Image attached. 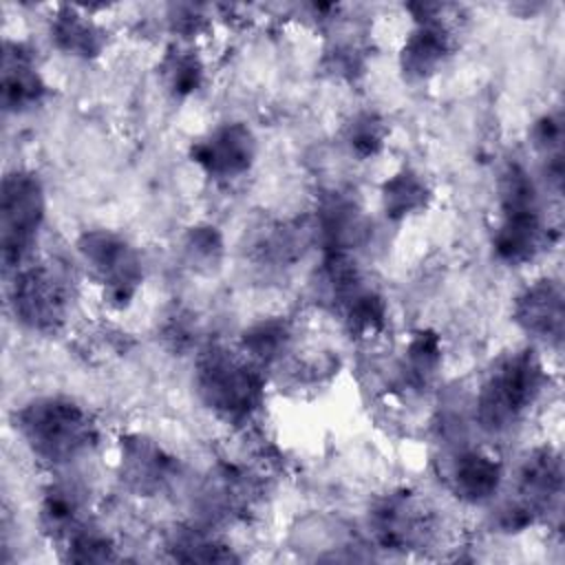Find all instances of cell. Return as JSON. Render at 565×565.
Instances as JSON below:
<instances>
[{"label":"cell","mask_w":565,"mask_h":565,"mask_svg":"<svg viewBox=\"0 0 565 565\" xmlns=\"http://www.w3.org/2000/svg\"><path fill=\"white\" fill-rule=\"evenodd\" d=\"M64 547V558L73 561V563H106V561H117L115 554V543L102 534L97 527H93V523H88L86 527H82L79 532H75L66 543H62Z\"/></svg>","instance_id":"cell-25"},{"label":"cell","mask_w":565,"mask_h":565,"mask_svg":"<svg viewBox=\"0 0 565 565\" xmlns=\"http://www.w3.org/2000/svg\"><path fill=\"white\" fill-rule=\"evenodd\" d=\"M545 371L534 351L503 355L486 375L475 402L479 426L492 435L512 430L541 397Z\"/></svg>","instance_id":"cell-3"},{"label":"cell","mask_w":565,"mask_h":565,"mask_svg":"<svg viewBox=\"0 0 565 565\" xmlns=\"http://www.w3.org/2000/svg\"><path fill=\"white\" fill-rule=\"evenodd\" d=\"M88 523V501L82 488L68 481L44 488L38 505V525L46 539L66 543Z\"/></svg>","instance_id":"cell-14"},{"label":"cell","mask_w":565,"mask_h":565,"mask_svg":"<svg viewBox=\"0 0 565 565\" xmlns=\"http://www.w3.org/2000/svg\"><path fill=\"white\" fill-rule=\"evenodd\" d=\"M174 459L150 437L128 435L119 448V479L137 497L159 494L174 477Z\"/></svg>","instance_id":"cell-11"},{"label":"cell","mask_w":565,"mask_h":565,"mask_svg":"<svg viewBox=\"0 0 565 565\" xmlns=\"http://www.w3.org/2000/svg\"><path fill=\"white\" fill-rule=\"evenodd\" d=\"M68 285L62 271L49 263H26L13 271L9 307L29 331L55 333L68 313Z\"/></svg>","instance_id":"cell-6"},{"label":"cell","mask_w":565,"mask_h":565,"mask_svg":"<svg viewBox=\"0 0 565 565\" xmlns=\"http://www.w3.org/2000/svg\"><path fill=\"white\" fill-rule=\"evenodd\" d=\"M503 466L483 450L459 452L448 468V486L466 503H488L501 488Z\"/></svg>","instance_id":"cell-15"},{"label":"cell","mask_w":565,"mask_h":565,"mask_svg":"<svg viewBox=\"0 0 565 565\" xmlns=\"http://www.w3.org/2000/svg\"><path fill=\"white\" fill-rule=\"evenodd\" d=\"M371 532L384 550H417L430 534V514L413 492H393L375 503L369 516Z\"/></svg>","instance_id":"cell-8"},{"label":"cell","mask_w":565,"mask_h":565,"mask_svg":"<svg viewBox=\"0 0 565 565\" xmlns=\"http://www.w3.org/2000/svg\"><path fill=\"white\" fill-rule=\"evenodd\" d=\"M441 364V340L435 331H417L406 347L404 375L411 384L422 386L437 373Z\"/></svg>","instance_id":"cell-23"},{"label":"cell","mask_w":565,"mask_h":565,"mask_svg":"<svg viewBox=\"0 0 565 565\" xmlns=\"http://www.w3.org/2000/svg\"><path fill=\"white\" fill-rule=\"evenodd\" d=\"M386 124L377 113H360L347 126V143L362 159L375 157L386 141Z\"/></svg>","instance_id":"cell-26"},{"label":"cell","mask_w":565,"mask_h":565,"mask_svg":"<svg viewBox=\"0 0 565 565\" xmlns=\"http://www.w3.org/2000/svg\"><path fill=\"white\" fill-rule=\"evenodd\" d=\"M318 230L327 252L351 254L353 245L360 243L366 227L358 205L351 199L338 194L322 203L318 212Z\"/></svg>","instance_id":"cell-18"},{"label":"cell","mask_w":565,"mask_h":565,"mask_svg":"<svg viewBox=\"0 0 565 565\" xmlns=\"http://www.w3.org/2000/svg\"><path fill=\"white\" fill-rule=\"evenodd\" d=\"M170 552L177 561L185 563H227L236 561V554L221 543L216 536L205 534L201 530H185L174 536L170 543Z\"/></svg>","instance_id":"cell-24"},{"label":"cell","mask_w":565,"mask_h":565,"mask_svg":"<svg viewBox=\"0 0 565 565\" xmlns=\"http://www.w3.org/2000/svg\"><path fill=\"white\" fill-rule=\"evenodd\" d=\"M547 243V227L543 223L541 203L499 207V223L492 234L494 256L505 265H525Z\"/></svg>","instance_id":"cell-10"},{"label":"cell","mask_w":565,"mask_h":565,"mask_svg":"<svg viewBox=\"0 0 565 565\" xmlns=\"http://www.w3.org/2000/svg\"><path fill=\"white\" fill-rule=\"evenodd\" d=\"M561 492V461L550 450L532 452L519 470V497L514 503L532 519L550 508Z\"/></svg>","instance_id":"cell-17"},{"label":"cell","mask_w":565,"mask_h":565,"mask_svg":"<svg viewBox=\"0 0 565 565\" xmlns=\"http://www.w3.org/2000/svg\"><path fill=\"white\" fill-rule=\"evenodd\" d=\"M419 13L417 24L406 35L399 51V68L408 82H424L433 77L452 55L455 40L450 26L439 18V4H413Z\"/></svg>","instance_id":"cell-7"},{"label":"cell","mask_w":565,"mask_h":565,"mask_svg":"<svg viewBox=\"0 0 565 565\" xmlns=\"http://www.w3.org/2000/svg\"><path fill=\"white\" fill-rule=\"evenodd\" d=\"M49 86L35 64L33 51L13 40H4L0 71V102L7 113H24L46 97Z\"/></svg>","instance_id":"cell-12"},{"label":"cell","mask_w":565,"mask_h":565,"mask_svg":"<svg viewBox=\"0 0 565 565\" xmlns=\"http://www.w3.org/2000/svg\"><path fill=\"white\" fill-rule=\"evenodd\" d=\"M185 258L196 269H212L221 263L223 238L212 225H194L183 241Z\"/></svg>","instance_id":"cell-27"},{"label":"cell","mask_w":565,"mask_h":565,"mask_svg":"<svg viewBox=\"0 0 565 565\" xmlns=\"http://www.w3.org/2000/svg\"><path fill=\"white\" fill-rule=\"evenodd\" d=\"M338 307L344 313L349 333L355 338L380 335L386 327V302L375 289L360 285Z\"/></svg>","instance_id":"cell-21"},{"label":"cell","mask_w":565,"mask_h":565,"mask_svg":"<svg viewBox=\"0 0 565 565\" xmlns=\"http://www.w3.org/2000/svg\"><path fill=\"white\" fill-rule=\"evenodd\" d=\"M190 159L207 177L236 179L254 166L256 137L247 124L225 121L192 143Z\"/></svg>","instance_id":"cell-9"},{"label":"cell","mask_w":565,"mask_h":565,"mask_svg":"<svg viewBox=\"0 0 565 565\" xmlns=\"http://www.w3.org/2000/svg\"><path fill=\"white\" fill-rule=\"evenodd\" d=\"M263 369L245 353L223 347L201 351L194 371V386L205 408L227 424H247L265 402Z\"/></svg>","instance_id":"cell-2"},{"label":"cell","mask_w":565,"mask_h":565,"mask_svg":"<svg viewBox=\"0 0 565 565\" xmlns=\"http://www.w3.org/2000/svg\"><path fill=\"white\" fill-rule=\"evenodd\" d=\"M430 201V188L424 177L411 168L391 174L382 183V207L388 218L402 221L422 212Z\"/></svg>","instance_id":"cell-19"},{"label":"cell","mask_w":565,"mask_h":565,"mask_svg":"<svg viewBox=\"0 0 565 565\" xmlns=\"http://www.w3.org/2000/svg\"><path fill=\"white\" fill-rule=\"evenodd\" d=\"M13 426L31 455L49 466H64L88 455L99 435L93 415L62 395L29 399L15 411Z\"/></svg>","instance_id":"cell-1"},{"label":"cell","mask_w":565,"mask_h":565,"mask_svg":"<svg viewBox=\"0 0 565 565\" xmlns=\"http://www.w3.org/2000/svg\"><path fill=\"white\" fill-rule=\"evenodd\" d=\"M514 322L530 335L547 342L563 338V289L556 280H536L525 287L512 309Z\"/></svg>","instance_id":"cell-13"},{"label":"cell","mask_w":565,"mask_h":565,"mask_svg":"<svg viewBox=\"0 0 565 565\" xmlns=\"http://www.w3.org/2000/svg\"><path fill=\"white\" fill-rule=\"evenodd\" d=\"M177 11V18H170L172 24H174V31L183 33V35H194L203 29V15H201V9L199 7H192V4H179L174 7Z\"/></svg>","instance_id":"cell-28"},{"label":"cell","mask_w":565,"mask_h":565,"mask_svg":"<svg viewBox=\"0 0 565 565\" xmlns=\"http://www.w3.org/2000/svg\"><path fill=\"white\" fill-rule=\"evenodd\" d=\"M159 77L170 95L190 97L203 84V64L194 51L174 46L163 55Z\"/></svg>","instance_id":"cell-22"},{"label":"cell","mask_w":565,"mask_h":565,"mask_svg":"<svg viewBox=\"0 0 565 565\" xmlns=\"http://www.w3.org/2000/svg\"><path fill=\"white\" fill-rule=\"evenodd\" d=\"M51 42L66 55L93 60L106 49L108 33L84 9L62 4L51 18Z\"/></svg>","instance_id":"cell-16"},{"label":"cell","mask_w":565,"mask_h":565,"mask_svg":"<svg viewBox=\"0 0 565 565\" xmlns=\"http://www.w3.org/2000/svg\"><path fill=\"white\" fill-rule=\"evenodd\" d=\"M46 214L42 181L31 170H11L2 179L0 194V254L4 269L29 263Z\"/></svg>","instance_id":"cell-4"},{"label":"cell","mask_w":565,"mask_h":565,"mask_svg":"<svg viewBox=\"0 0 565 565\" xmlns=\"http://www.w3.org/2000/svg\"><path fill=\"white\" fill-rule=\"evenodd\" d=\"M241 349L260 369L271 366L291 349V329L280 318L260 320L243 333Z\"/></svg>","instance_id":"cell-20"},{"label":"cell","mask_w":565,"mask_h":565,"mask_svg":"<svg viewBox=\"0 0 565 565\" xmlns=\"http://www.w3.org/2000/svg\"><path fill=\"white\" fill-rule=\"evenodd\" d=\"M77 254L108 305L132 302L143 282V263L128 238L113 230H86L77 238Z\"/></svg>","instance_id":"cell-5"}]
</instances>
